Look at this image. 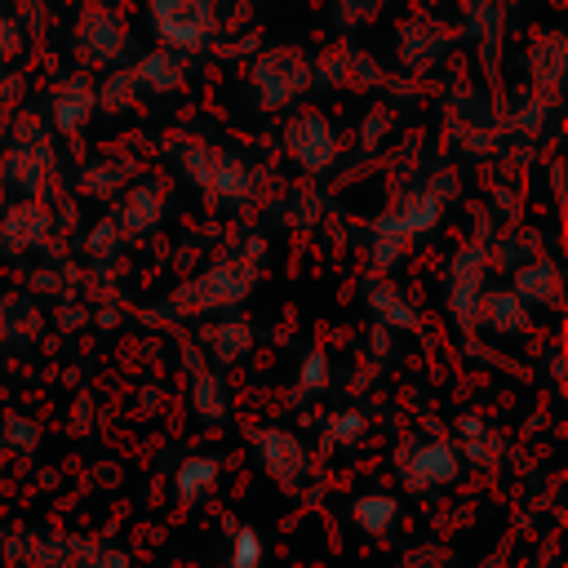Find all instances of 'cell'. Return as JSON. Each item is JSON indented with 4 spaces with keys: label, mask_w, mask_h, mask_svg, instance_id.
Wrapping results in <instances>:
<instances>
[{
    "label": "cell",
    "mask_w": 568,
    "mask_h": 568,
    "mask_svg": "<svg viewBox=\"0 0 568 568\" xmlns=\"http://www.w3.org/2000/svg\"><path fill=\"white\" fill-rule=\"evenodd\" d=\"M315 377H324V359L320 355H311V364H306V382H315Z\"/></svg>",
    "instance_id": "cell-2"
},
{
    "label": "cell",
    "mask_w": 568,
    "mask_h": 568,
    "mask_svg": "<svg viewBox=\"0 0 568 568\" xmlns=\"http://www.w3.org/2000/svg\"><path fill=\"white\" fill-rule=\"evenodd\" d=\"M213 475H217V466H213V462H204V457H195V462H186V466H182L178 488H182V493H195V488H204Z\"/></svg>",
    "instance_id": "cell-1"
}]
</instances>
